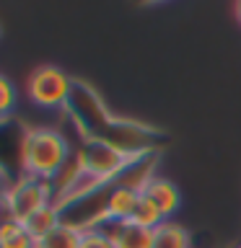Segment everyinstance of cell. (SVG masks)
Returning a JSON list of instances; mask_svg holds the SVG:
<instances>
[{"instance_id":"6da1fadb","label":"cell","mask_w":241,"mask_h":248,"mask_svg":"<svg viewBox=\"0 0 241 248\" xmlns=\"http://www.w3.org/2000/svg\"><path fill=\"white\" fill-rule=\"evenodd\" d=\"M65 111L75 122L83 140L104 142L109 147H114V150L124 153L127 158H138L143 153L155 150L163 142V137H166L161 129H153L148 124L120 119V116L109 114L101 96L83 80H73V91H70Z\"/></svg>"},{"instance_id":"7a4b0ae2","label":"cell","mask_w":241,"mask_h":248,"mask_svg":"<svg viewBox=\"0 0 241 248\" xmlns=\"http://www.w3.org/2000/svg\"><path fill=\"white\" fill-rule=\"evenodd\" d=\"M73 158L70 153V142L60 135L57 129H26L21 142V173L42 178V181H52L68 160Z\"/></svg>"},{"instance_id":"3957f363","label":"cell","mask_w":241,"mask_h":248,"mask_svg":"<svg viewBox=\"0 0 241 248\" xmlns=\"http://www.w3.org/2000/svg\"><path fill=\"white\" fill-rule=\"evenodd\" d=\"M52 204V186L50 181H42V178L18 173L11 184V191H8V202L3 212L13 220L26 222L31 215H36L39 209Z\"/></svg>"},{"instance_id":"277c9868","label":"cell","mask_w":241,"mask_h":248,"mask_svg":"<svg viewBox=\"0 0 241 248\" xmlns=\"http://www.w3.org/2000/svg\"><path fill=\"white\" fill-rule=\"evenodd\" d=\"M70 91H73V78L60 67H52V65L36 67L29 78V98L36 106L65 108Z\"/></svg>"},{"instance_id":"5b68a950","label":"cell","mask_w":241,"mask_h":248,"mask_svg":"<svg viewBox=\"0 0 241 248\" xmlns=\"http://www.w3.org/2000/svg\"><path fill=\"white\" fill-rule=\"evenodd\" d=\"M78 158H81L83 173L99 184L109 181V178H117L132 160L124 153L114 150V147H109L104 142H91V140H83L81 150H78Z\"/></svg>"},{"instance_id":"8992f818","label":"cell","mask_w":241,"mask_h":248,"mask_svg":"<svg viewBox=\"0 0 241 248\" xmlns=\"http://www.w3.org/2000/svg\"><path fill=\"white\" fill-rule=\"evenodd\" d=\"M112 238L114 248H153V230L140 228L135 222H104L99 225Z\"/></svg>"},{"instance_id":"52a82bcc","label":"cell","mask_w":241,"mask_h":248,"mask_svg":"<svg viewBox=\"0 0 241 248\" xmlns=\"http://www.w3.org/2000/svg\"><path fill=\"white\" fill-rule=\"evenodd\" d=\"M140 194H145V197L163 212V217H166V220H171V217H174V212L179 209V204H182V194H179V189L169 181V178L153 176Z\"/></svg>"},{"instance_id":"ba28073f","label":"cell","mask_w":241,"mask_h":248,"mask_svg":"<svg viewBox=\"0 0 241 248\" xmlns=\"http://www.w3.org/2000/svg\"><path fill=\"white\" fill-rule=\"evenodd\" d=\"M138 199L140 191L127 189V186H117L106 204V222H127L138 207Z\"/></svg>"},{"instance_id":"9c48e42d","label":"cell","mask_w":241,"mask_h":248,"mask_svg":"<svg viewBox=\"0 0 241 248\" xmlns=\"http://www.w3.org/2000/svg\"><path fill=\"white\" fill-rule=\"evenodd\" d=\"M0 248H36V240L21 220L0 212Z\"/></svg>"},{"instance_id":"30bf717a","label":"cell","mask_w":241,"mask_h":248,"mask_svg":"<svg viewBox=\"0 0 241 248\" xmlns=\"http://www.w3.org/2000/svg\"><path fill=\"white\" fill-rule=\"evenodd\" d=\"M153 248H192V238L182 225L166 220L153 230Z\"/></svg>"},{"instance_id":"8fae6325","label":"cell","mask_w":241,"mask_h":248,"mask_svg":"<svg viewBox=\"0 0 241 248\" xmlns=\"http://www.w3.org/2000/svg\"><path fill=\"white\" fill-rule=\"evenodd\" d=\"M23 225H26V230L31 232V238L42 240L44 235H50L54 228H60V209L54 204H50V207L39 209L36 215H31Z\"/></svg>"},{"instance_id":"7c38bea8","label":"cell","mask_w":241,"mask_h":248,"mask_svg":"<svg viewBox=\"0 0 241 248\" xmlns=\"http://www.w3.org/2000/svg\"><path fill=\"white\" fill-rule=\"evenodd\" d=\"M130 222L140 225V228H148V230H155L158 225H163V222H166V217H163V212H161V209L153 204L151 199L145 197V194H140V199H138V207H135V212H132Z\"/></svg>"},{"instance_id":"4fadbf2b","label":"cell","mask_w":241,"mask_h":248,"mask_svg":"<svg viewBox=\"0 0 241 248\" xmlns=\"http://www.w3.org/2000/svg\"><path fill=\"white\" fill-rule=\"evenodd\" d=\"M36 248H81V232L60 225V228H54L50 232V235L36 240Z\"/></svg>"},{"instance_id":"5bb4252c","label":"cell","mask_w":241,"mask_h":248,"mask_svg":"<svg viewBox=\"0 0 241 248\" xmlns=\"http://www.w3.org/2000/svg\"><path fill=\"white\" fill-rule=\"evenodd\" d=\"M13 106H16V88L8 78L0 75V116L8 119V114L13 111Z\"/></svg>"},{"instance_id":"9a60e30c","label":"cell","mask_w":241,"mask_h":248,"mask_svg":"<svg viewBox=\"0 0 241 248\" xmlns=\"http://www.w3.org/2000/svg\"><path fill=\"white\" fill-rule=\"evenodd\" d=\"M81 248H114V243L104 230L96 228V230L81 232Z\"/></svg>"},{"instance_id":"2e32d148","label":"cell","mask_w":241,"mask_h":248,"mask_svg":"<svg viewBox=\"0 0 241 248\" xmlns=\"http://www.w3.org/2000/svg\"><path fill=\"white\" fill-rule=\"evenodd\" d=\"M11 184H13V178L0 170V212L5 209V202H8V191H11Z\"/></svg>"},{"instance_id":"e0dca14e","label":"cell","mask_w":241,"mask_h":248,"mask_svg":"<svg viewBox=\"0 0 241 248\" xmlns=\"http://www.w3.org/2000/svg\"><path fill=\"white\" fill-rule=\"evenodd\" d=\"M236 18H239V23H241V3H236Z\"/></svg>"},{"instance_id":"ac0fdd59","label":"cell","mask_w":241,"mask_h":248,"mask_svg":"<svg viewBox=\"0 0 241 248\" xmlns=\"http://www.w3.org/2000/svg\"><path fill=\"white\" fill-rule=\"evenodd\" d=\"M0 119H3V116H0Z\"/></svg>"},{"instance_id":"d6986e66","label":"cell","mask_w":241,"mask_h":248,"mask_svg":"<svg viewBox=\"0 0 241 248\" xmlns=\"http://www.w3.org/2000/svg\"><path fill=\"white\" fill-rule=\"evenodd\" d=\"M239 248H241V246H239Z\"/></svg>"}]
</instances>
